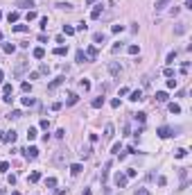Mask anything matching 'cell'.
<instances>
[{"mask_svg": "<svg viewBox=\"0 0 192 195\" xmlns=\"http://www.w3.org/2000/svg\"><path fill=\"white\" fill-rule=\"evenodd\" d=\"M93 41H95V43H104V41H106V36L102 34V32H97V34H93Z\"/></svg>", "mask_w": 192, "mask_h": 195, "instance_id": "2e32d148", "label": "cell"}, {"mask_svg": "<svg viewBox=\"0 0 192 195\" xmlns=\"http://www.w3.org/2000/svg\"><path fill=\"white\" fill-rule=\"evenodd\" d=\"M79 86L84 88V91H88V88H91V82H88V80H81V82H79Z\"/></svg>", "mask_w": 192, "mask_h": 195, "instance_id": "836d02e7", "label": "cell"}, {"mask_svg": "<svg viewBox=\"0 0 192 195\" xmlns=\"http://www.w3.org/2000/svg\"><path fill=\"white\" fill-rule=\"evenodd\" d=\"M158 136L161 139H167V136H174V129H170V127H158Z\"/></svg>", "mask_w": 192, "mask_h": 195, "instance_id": "3957f363", "label": "cell"}, {"mask_svg": "<svg viewBox=\"0 0 192 195\" xmlns=\"http://www.w3.org/2000/svg\"><path fill=\"white\" fill-rule=\"evenodd\" d=\"M57 164H66V161H68V154L66 152H57Z\"/></svg>", "mask_w": 192, "mask_h": 195, "instance_id": "30bf717a", "label": "cell"}, {"mask_svg": "<svg viewBox=\"0 0 192 195\" xmlns=\"http://www.w3.org/2000/svg\"><path fill=\"white\" fill-rule=\"evenodd\" d=\"M127 179H129L127 175L118 172V175H115V186H118V188H124V186H127Z\"/></svg>", "mask_w": 192, "mask_h": 195, "instance_id": "7a4b0ae2", "label": "cell"}, {"mask_svg": "<svg viewBox=\"0 0 192 195\" xmlns=\"http://www.w3.org/2000/svg\"><path fill=\"white\" fill-rule=\"evenodd\" d=\"M18 18H20V14H18V11H9V14H7V21H9V23H16Z\"/></svg>", "mask_w": 192, "mask_h": 195, "instance_id": "7c38bea8", "label": "cell"}, {"mask_svg": "<svg viewBox=\"0 0 192 195\" xmlns=\"http://www.w3.org/2000/svg\"><path fill=\"white\" fill-rule=\"evenodd\" d=\"M131 100H133V102H138V100H142V91H140V88L131 93Z\"/></svg>", "mask_w": 192, "mask_h": 195, "instance_id": "cb8c5ba5", "label": "cell"}, {"mask_svg": "<svg viewBox=\"0 0 192 195\" xmlns=\"http://www.w3.org/2000/svg\"><path fill=\"white\" fill-rule=\"evenodd\" d=\"M61 107H63V104H61V102H52V111H59Z\"/></svg>", "mask_w": 192, "mask_h": 195, "instance_id": "c3c4849f", "label": "cell"}, {"mask_svg": "<svg viewBox=\"0 0 192 195\" xmlns=\"http://www.w3.org/2000/svg\"><path fill=\"white\" fill-rule=\"evenodd\" d=\"M11 195H20V193H18V190H14V193H11Z\"/></svg>", "mask_w": 192, "mask_h": 195, "instance_id": "680465c9", "label": "cell"}, {"mask_svg": "<svg viewBox=\"0 0 192 195\" xmlns=\"http://www.w3.org/2000/svg\"><path fill=\"white\" fill-rule=\"evenodd\" d=\"M41 129H50V120H48V118L41 120Z\"/></svg>", "mask_w": 192, "mask_h": 195, "instance_id": "74e56055", "label": "cell"}, {"mask_svg": "<svg viewBox=\"0 0 192 195\" xmlns=\"http://www.w3.org/2000/svg\"><path fill=\"white\" fill-rule=\"evenodd\" d=\"M32 55H34V59H43V57H45V50H43V48H34Z\"/></svg>", "mask_w": 192, "mask_h": 195, "instance_id": "8fae6325", "label": "cell"}, {"mask_svg": "<svg viewBox=\"0 0 192 195\" xmlns=\"http://www.w3.org/2000/svg\"><path fill=\"white\" fill-rule=\"evenodd\" d=\"M39 179H41V172H32L30 177H27V182H32V184H36Z\"/></svg>", "mask_w": 192, "mask_h": 195, "instance_id": "7402d4cb", "label": "cell"}, {"mask_svg": "<svg viewBox=\"0 0 192 195\" xmlns=\"http://www.w3.org/2000/svg\"><path fill=\"white\" fill-rule=\"evenodd\" d=\"M156 102H167V93L165 91H158L156 93Z\"/></svg>", "mask_w": 192, "mask_h": 195, "instance_id": "d6986e66", "label": "cell"}, {"mask_svg": "<svg viewBox=\"0 0 192 195\" xmlns=\"http://www.w3.org/2000/svg\"><path fill=\"white\" fill-rule=\"evenodd\" d=\"M127 50H129V55H138V52H140V48H138L136 43H131V46L127 48Z\"/></svg>", "mask_w": 192, "mask_h": 195, "instance_id": "484cf974", "label": "cell"}, {"mask_svg": "<svg viewBox=\"0 0 192 195\" xmlns=\"http://www.w3.org/2000/svg\"><path fill=\"white\" fill-rule=\"evenodd\" d=\"M0 139L7 141V143H14V141H16V132L11 129V132H7V134H0Z\"/></svg>", "mask_w": 192, "mask_h": 195, "instance_id": "ba28073f", "label": "cell"}, {"mask_svg": "<svg viewBox=\"0 0 192 195\" xmlns=\"http://www.w3.org/2000/svg\"><path fill=\"white\" fill-rule=\"evenodd\" d=\"M122 30H124V25H113L111 27V32H122Z\"/></svg>", "mask_w": 192, "mask_h": 195, "instance_id": "f907efd6", "label": "cell"}, {"mask_svg": "<svg viewBox=\"0 0 192 195\" xmlns=\"http://www.w3.org/2000/svg\"><path fill=\"white\" fill-rule=\"evenodd\" d=\"M120 50H122V43H115V46L111 48V52H120Z\"/></svg>", "mask_w": 192, "mask_h": 195, "instance_id": "681fc988", "label": "cell"}, {"mask_svg": "<svg viewBox=\"0 0 192 195\" xmlns=\"http://www.w3.org/2000/svg\"><path fill=\"white\" fill-rule=\"evenodd\" d=\"M27 68V59H20L18 62V66H16V70H14V75L18 77V75H23V70Z\"/></svg>", "mask_w": 192, "mask_h": 195, "instance_id": "52a82bcc", "label": "cell"}, {"mask_svg": "<svg viewBox=\"0 0 192 195\" xmlns=\"http://www.w3.org/2000/svg\"><path fill=\"white\" fill-rule=\"evenodd\" d=\"M0 41H2V32H0Z\"/></svg>", "mask_w": 192, "mask_h": 195, "instance_id": "91938a15", "label": "cell"}, {"mask_svg": "<svg viewBox=\"0 0 192 195\" xmlns=\"http://www.w3.org/2000/svg\"><path fill=\"white\" fill-rule=\"evenodd\" d=\"M163 73H165V77H174V70H172V68H170V66H167V68H165V70H163Z\"/></svg>", "mask_w": 192, "mask_h": 195, "instance_id": "7bdbcfd3", "label": "cell"}, {"mask_svg": "<svg viewBox=\"0 0 192 195\" xmlns=\"http://www.w3.org/2000/svg\"><path fill=\"white\" fill-rule=\"evenodd\" d=\"M170 111L172 113H181V107H179L176 102H170Z\"/></svg>", "mask_w": 192, "mask_h": 195, "instance_id": "f546056e", "label": "cell"}, {"mask_svg": "<svg viewBox=\"0 0 192 195\" xmlns=\"http://www.w3.org/2000/svg\"><path fill=\"white\" fill-rule=\"evenodd\" d=\"M133 116H136L138 123H145V118H147V113H133Z\"/></svg>", "mask_w": 192, "mask_h": 195, "instance_id": "d590c367", "label": "cell"}, {"mask_svg": "<svg viewBox=\"0 0 192 195\" xmlns=\"http://www.w3.org/2000/svg\"><path fill=\"white\" fill-rule=\"evenodd\" d=\"M11 30L14 32H30V25H14Z\"/></svg>", "mask_w": 192, "mask_h": 195, "instance_id": "d4e9b609", "label": "cell"}, {"mask_svg": "<svg viewBox=\"0 0 192 195\" xmlns=\"http://www.w3.org/2000/svg\"><path fill=\"white\" fill-rule=\"evenodd\" d=\"M183 32H185V25H183V23H181V25L176 27V34H183Z\"/></svg>", "mask_w": 192, "mask_h": 195, "instance_id": "db71d44e", "label": "cell"}, {"mask_svg": "<svg viewBox=\"0 0 192 195\" xmlns=\"http://www.w3.org/2000/svg\"><path fill=\"white\" fill-rule=\"evenodd\" d=\"M27 139H30V141L36 139V127H30V129H27Z\"/></svg>", "mask_w": 192, "mask_h": 195, "instance_id": "f1b7e54d", "label": "cell"}, {"mask_svg": "<svg viewBox=\"0 0 192 195\" xmlns=\"http://www.w3.org/2000/svg\"><path fill=\"white\" fill-rule=\"evenodd\" d=\"M111 152H113V154H120V143H115V145H113V150H111Z\"/></svg>", "mask_w": 192, "mask_h": 195, "instance_id": "f5cc1de1", "label": "cell"}, {"mask_svg": "<svg viewBox=\"0 0 192 195\" xmlns=\"http://www.w3.org/2000/svg\"><path fill=\"white\" fill-rule=\"evenodd\" d=\"M136 195H152V193H149L147 188H138V190H136Z\"/></svg>", "mask_w": 192, "mask_h": 195, "instance_id": "f6af8a7d", "label": "cell"}, {"mask_svg": "<svg viewBox=\"0 0 192 195\" xmlns=\"http://www.w3.org/2000/svg\"><path fill=\"white\" fill-rule=\"evenodd\" d=\"M185 154H188V150H176V152H174V157H176V159H183V157H185Z\"/></svg>", "mask_w": 192, "mask_h": 195, "instance_id": "1f68e13d", "label": "cell"}, {"mask_svg": "<svg viewBox=\"0 0 192 195\" xmlns=\"http://www.w3.org/2000/svg\"><path fill=\"white\" fill-rule=\"evenodd\" d=\"M104 139H113V125H106L104 127Z\"/></svg>", "mask_w": 192, "mask_h": 195, "instance_id": "5bb4252c", "label": "cell"}, {"mask_svg": "<svg viewBox=\"0 0 192 195\" xmlns=\"http://www.w3.org/2000/svg\"><path fill=\"white\" fill-rule=\"evenodd\" d=\"M2 95H11V84H5V86H2Z\"/></svg>", "mask_w": 192, "mask_h": 195, "instance_id": "e575fe53", "label": "cell"}, {"mask_svg": "<svg viewBox=\"0 0 192 195\" xmlns=\"http://www.w3.org/2000/svg\"><path fill=\"white\" fill-rule=\"evenodd\" d=\"M23 104H25V107H34V104H36V98H30V95L23 98Z\"/></svg>", "mask_w": 192, "mask_h": 195, "instance_id": "4fadbf2b", "label": "cell"}, {"mask_svg": "<svg viewBox=\"0 0 192 195\" xmlns=\"http://www.w3.org/2000/svg\"><path fill=\"white\" fill-rule=\"evenodd\" d=\"M81 170H84V168H81V164H72V166H70V172H72V175H79Z\"/></svg>", "mask_w": 192, "mask_h": 195, "instance_id": "44dd1931", "label": "cell"}, {"mask_svg": "<svg viewBox=\"0 0 192 195\" xmlns=\"http://www.w3.org/2000/svg\"><path fill=\"white\" fill-rule=\"evenodd\" d=\"M63 82H66V77L61 75V77H57V80H52V82L48 84V88H50V91H54V88H57V86H61Z\"/></svg>", "mask_w": 192, "mask_h": 195, "instance_id": "5b68a950", "label": "cell"}, {"mask_svg": "<svg viewBox=\"0 0 192 195\" xmlns=\"http://www.w3.org/2000/svg\"><path fill=\"white\" fill-rule=\"evenodd\" d=\"M84 195H91V188H86V190H84Z\"/></svg>", "mask_w": 192, "mask_h": 195, "instance_id": "11a10c76", "label": "cell"}, {"mask_svg": "<svg viewBox=\"0 0 192 195\" xmlns=\"http://www.w3.org/2000/svg\"><path fill=\"white\" fill-rule=\"evenodd\" d=\"M170 5V0H156V11H161V9H165V7Z\"/></svg>", "mask_w": 192, "mask_h": 195, "instance_id": "9a60e30c", "label": "cell"}, {"mask_svg": "<svg viewBox=\"0 0 192 195\" xmlns=\"http://www.w3.org/2000/svg\"><path fill=\"white\" fill-rule=\"evenodd\" d=\"M102 104H104V98H95V100L91 102V107H93V109H100Z\"/></svg>", "mask_w": 192, "mask_h": 195, "instance_id": "ac0fdd59", "label": "cell"}, {"mask_svg": "<svg viewBox=\"0 0 192 195\" xmlns=\"http://www.w3.org/2000/svg\"><path fill=\"white\" fill-rule=\"evenodd\" d=\"M0 18H2V11H0Z\"/></svg>", "mask_w": 192, "mask_h": 195, "instance_id": "94428289", "label": "cell"}, {"mask_svg": "<svg viewBox=\"0 0 192 195\" xmlns=\"http://www.w3.org/2000/svg\"><path fill=\"white\" fill-rule=\"evenodd\" d=\"M34 18H36V11L30 9V11H27V21H34Z\"/></svg>", "mask_w": 192, "mask_h": 195, "instance_id": "b9f144b4", "label": "cell"}, {"mask_svg": "<svg viewBox=\"0 0 192 195\" xmlns=\"http://www.w3.org/2000/svg\"><path fill=\"white\" fill-rule=\"evenodd\" d=\"M167 88H176V80H167Z\"/></svg>", "mask_w": 192, "mask_h": 195, "instance_id": "bcb514c9", "label": "cell"}, {"mask_svg": "<svg viewBox=\"0 0 192 195\" xmlns=\"http://www.w3.org/2000/svg\"><path fill=\"white\" fill-rule=\"evenodd\" d=\"M7 170H9V164L7 161H0V172H7Z\"/></svg>", "mask_w": 192, "mask_h": 195, "instance_id": "8d00e7d4", "label": "cell"}, {"mask_svg": "<svg viewBox=\"0 0 192 195\" xmlns=\"http://www.w3.org/2000/svg\"><path fill=\"white\" fill-rule=\"evenodd\" d=\"M66 52H68V48H66V46H59V48H54V55H57V57H63Z\"/></svg>", "mask_w": 192, "mask_h": 195, "instance_id": "ffe728a7", "label": "cell"}, {"mask_svg": "<svg viewBox=\"0 0 192 195\" xmlns=\"http://www.w3.org/2000/svg\"><path fill=\"white\" fill-rule=\"evenodd\" d=\"M77 100H79V98H77V93H68V100H66V102L72 107V104H77Z\"/></svg>", "mask_w": 192, "mask_h": 195, "instance_id": "e0dca14e", "label": "cell"}, {"mask_svg": "<svg viewBox=\"0 0 192 195\" xmlns=\"http://www.w3.org/2000/svg\"><path fill=\"white\" fill-rule=\"evenodd\" d=\"M63 34H66V36H72V34H75V27H70V25H63Z\"/></svg>", "mask_w": 192, "mask_h": 195, "instance_id": "83f0119b", "label": "cell"}, {"mask_svg": "<svg viewBox=\"0 0 192 195\" xmlns=\"http://www.w3.org/2000/svg\"><path fill=\"white\" fill-rule=\"evenodd\" d=\"M174 59H176V52H170L167 55V64H174Z\"/></svg>", "mask_w": 192, "mask_h": 195, "instance_id": "ab89813d", "label": "cell"}, {"mask_svg": "<svg viewBox=\"0 0 192 195\" xmlns=\"http://www.w3.org/2000/svg\"><path fill=\"white\" fill-rule=\"evenodd\" d=\"M23 154H25L27 159H36V157H39V148H34V145H32V148H27Z\"/></svg>", "mask_w": 192, "mask_h": 195, "instance_id": "8992f818", "label": "cell"}, {"mask_svg": "<svg viewBox=\"0 0 192 195\" xmlns=\"http://www.w3.org/2000/svg\"><path fill=\"white\" fill-rule=\"evenodd\" d=\"M84 55H86V62H95V59H97V48L95 46H88Z\"/></svg>", "mask_w": 192, "mask_h": 195, "instance_id": "6da1fadb", "label": "cell"}, {"mask_svg": "<svg viewBox=\"0 0 192 195\" xmlns=\"http://www.w3.org/2000/svg\"><path fill=\"white\" fill-rule=\"evenodd\" d=\"M57 7H61V9H72V5H68V2H59Z\"/></svg>", "mask_w": 192, "mask_h": 195, "instance_id": "7dc6e473", "label": "cell"}, {"mask_svg": "<svg viewBox=\"0 0 192 195\" xmlns=\"http://www.w3.org/2000/svg\"><path fill=\"white\" fill-rule=\"evenodd\" d=\"M20 116H23V113H20V111H18V109H16V111H11V113H9V116H7V118H9V120H11V118H14V120H16V118H20Z\"/></svg>", "mask_w": 192, "mask_h": 195, "instance_id": "d6a6232c", "label": "cell"}, {"mask_svg": "<svg viewBox=\"0 0 192 195\" xmlns=\"http://www.w3.org/2000/svg\"><path fill=\"white\" fill-rule=\"evenodd\" d=\"M2 77H5V73H2V70H0V82H2Z\"/></svg>", "mask_w": 192, "mask_h": 195, "instance_id": "9f6ffc18", "label": "cell"}, {"mask_svg": "<svg viewBox=\"0 0 192 195\" xmlns=\"http://www.w3.org/2000/svg\"><path fill=\"white\" fill-rule=\"evenodd\" d=\"M102 9H104V7H102V5H97L95 9L91 11V18H93V21H97V18H100V16H102Z\"/></svg>", "mask_w": 192, "mask_h": 195, "instance_id": "9c48e42d", "label": "cell"}, {"mask_svg": "<svg viewBox=\"0 0 192 195\" xmlns=\"http://www.w3.org/2000/svg\"><path fill=\"white\" fill-rule=\"evenodd\" d=\"M18 5H20V7H27V11H30V7H34V2H32V0H30V2H25V0H23V2H18Z\"/></svg>", "mask_w": 192, "mask_h": 195, "instance_id": "60d3db41", "label": "cell"}, {"mask_svg": "<svg viewBox=\"0 0 192 195\" xmlns=\"http://www.w3.org/2000/svg\"><path fill=\"white\" fill-rule=\"evenodd\" d=\"M2 50H5L7 55H11V52L16 50V46H14V43H5V46H2Z\"/></svg>", "mask_w": 192, "mask_h": 195, "instance_id": "603a6c76", "label": "cell"}, {"mask_svg": "<svg viewBox=\"0 0 192 195\" xmlns=\"http://www.w3.org/2000/svg\"><path fill=\"white\" fill-rule=\"evenodd\" d=\"M54 136H57V139H63V136H66V129H57Z\"/></svg>", "mask_w": 192, "mask_h": 195, "instance_id": "ee69618b", "label": "cell"}, {"mask_svg": "<svg viewBox=\"0 0 192 195\" xmlns=\"http://www.w3.org/2000/svg\"><path fill=\"white\" fill-rule=\"evenodd\" d=\"M77 62H79V64L86 62V55H84V50H77Z\"/></svg>", "mask_w": 192, "mask_h": 195, "instance_id": "4dcf8cb0", "label": "cell"}, {"mask_svg": "<svg viewBox=\"0 0 192 195\" xmlns=\"http://www.w3.org/2000/svg\"><path fill=\"white\" fill-rule=\"evenodd\" d=\"M109 73H111L113 77L120 75V73H122V66H120V64H115V62H111V64H109Z\"/></svg>", "mask_w": 192, "mask_h": 195, "instance_id": "277c9868", "label": "cell"}, {"mask_svg": "<svg viewBox=\"0 0 192 195\" xmlns=\"http://www.w3.org/2000/svg\"><path fill=\"white\" fill-rule=\"evenodd\" d=\"M20 91H23V93H30V91H32V84H30V82H23V84H20Z\"/></svg>", "mask_w": 192, "mask_h": 195, "instance_id": "4316f807", "label": "cell"}, {"mask_svg": "<svg viewBox=\"0 0 192 195\" xmlns=\"http://www.w3.org/2000/svg\"><path fill=\"white\" fill-rule=\"evenodd\" d=\"M45 184H48V188H54V186H57V179H54V177H50Z\"/></svg>", "mask_w": 192, "mask_h": 195, "instance_id": "f35d334b", "label": "cell"}, {"mask_svg": "<svg viewBox=\"0 0 192 195\" xmlns=\"http://www.w3.org/2000/svg\"><path fill=\"white\" fill-rule=\"evenodd\" d=\"M93 2H95V0H86V5H93Z\"/></svg>", "mask_w": 192, "mask_h": 195, "instance_id": "6f0895ef", "label": "cell"}, {"mask_svg": "<svg viewBox=\"0 0 192 195\" xmlns=\"http://www.w3.org/2000/svg\"><path fill=\"white\" fill-rule=\"evenodd\" d=\"M111 107H113V109L120 107V100H118V98H115V100H111Z\"/></svg>", "mask_w": 192, "mask_h": 195, "instance_id": "816d5d0a", "label": "cell"}]
</instances>
